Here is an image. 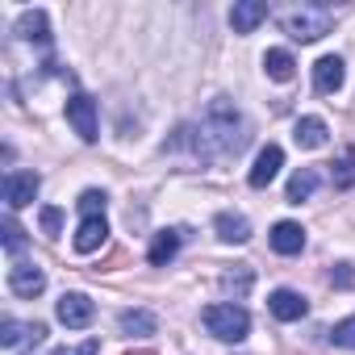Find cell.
<instances>
[{
    "label": "cell",
    "mask_w": 355,
    "mask_h": 355,
    "mask_svg": "<svg viewBox=\"0 0 355 355\" xmlns=\"http://www.w3.org/2000/svg\"><path fill=\"white\" fill-rule=\"evenodd\" d=\"M343 80H347V63H343L338 55H322V59L313 63V88H318L322 96H334V92L343 88Z\"/></svg>",
    "instance_id": "9"
},
{
    "label": "cell",
    "mask_w": 355,
    "mask_h": 355,
    "mask_svg": "<svg viewBox=\"0 0 355 355\" xmlns=\"http://www.w3.org/2000/svg\"><path fill=\"white\" fill-rule=\"evenodd\" d=\"M280 167H284V150H280L276 142H268V146L255 155V167H251V175H247V184H251V189H268L276 175H280Z\"/></svg>",
    "instance_id": "8"
},
{
    "label": "cell",
    "mask_w": 355,
    "mask_h": 355,
    "mask_svg": "<svg viewBox=\"0 0 355 355\" xmlns=\"http://www.w3.org/2000/svg\"><path fill=\"white\" fill-rule=\"evenodd\" d=\"M105 239H109V222L105 218H84L80 230H76V239H71V247L80 255H92L96 247H105Z\"/></svg>",
    "instance_id": "16"
},
{
    "label": "cell",
    "mask_w": 355,
    "mask_h": 355,
    "mask_svg": "<svg viewBox=\"0 0 355 355\" xmlns=\"http://www.w3.org/2000/svg\"><path fill=\"white\" fill-rule=\"evenodd\" d=\"M318 184H322V175H318L313 167H301V171H293V180H288V189H284L288 205H301V201H309V197L318 193Z\"/></svg>",
    "instance_id": "20"
},
{
    "label": "cell",
    "mask_w": 355,
    "mask_h": 355,
    "mask_svg": "<svg viewBox=\"0 0 355 355\" xmlns=\"http://www.w3.org/2000/svg\"><path fill=\"white\" fill-rule=\"evenodd\" d=\"M42 338H46V326H42V322H17V318H5V322H0V347H5V351H13V347H21V343L38 347Z\"/></svg>",
    "instance_id": "7"
},
{
    "label": "cell",
    "mask_w": 355,
    "mask_h": 355,
    "mask_svg": "<svg viewBox=\"0 0 355 355\" xmlns=\"http://www.w3.org/2000/svg\"><path fill=\"white\" fill-rule=\"evenodd\" d=\"M13 34H17L21 42H38V46H51V21H46V13H42V9H26V13L17 17Z\"/></svg>",
    "instance_id": "14"
},
{
    "label": "cell",
    "mask_w": 355,
    "mask_h": 355,
    "mask_svg": "<svg viewBox=\"0 0 355 355\" xmlns=\"http://www.w3.org/2000/svg\"><path fill=\"white\" fill-rule=\"evenodd\" d=\"M263 71H268V80H276V84H288V80L297 76V59H293L288 51L272 46V51L263 55Z\"/></svg>",
    "instance_id": "21"
},
{
    "label": "cell",
    "mask_w": 355,
    "mask_h": 355,
    "mask_svg": "<svg viewBox=\"0 0 355 355\" xmlns=\"http://www.w3.org/2000/svg\"><path fill=\"white\" fill-rule=\"evenodd\" d=\"M9 288H13L17 297H38V293L46 288V272H42L38 263H13V268H9Z\"/></svg>",
    "instance_id": "12"
},
{
    "label": "cell",
    "mask_w": 355,
    "mask_h": 355,
    "mask_svg": "<svg viewBox=\"0 0 355 355\" xmlns=\"http://www.w3.org/2000/svg\"><path fill=\"white\" fill-rule=\"evenodd\" d=\"M55 355H101V338H84L80 347H59Z\"/></svg>",
    "instance_id": "28"
},
{
    "label": "cell",
    "mask_w": 355,
    "mask_h": 355,
    "mask_svg": "<svg viewBox=\"0 0 355 355\" xmlns=\"http://www.w3.org/2000/svg\"><path fill=\"white\" fill-rule=\"evenodd\" d=\"M38 222H42V230H46L51 239H59V230H63V209H59V205H42Z\"/></svg>",
    "instance_id": "27"
},
{
    "label": "cell",
    "mask_w": 355,
    "mask_h": 355,
    "mask_svg": "<svg viewBox=\"0 0 355 355\" xmlns=\"http://www.w3.org/2000/svg\"><path fill=\"white\" fill-rule=\"evenodd\" d=\"M251 284H255V272H251L247 263H234L230 272H222V288H226V293H234V301H243Z\"/></svg>",
    "instance_id": "22"
},
{
    "label": "cell",
    "mask_w": 355,
    "mask_h": 355,
    "mask_svg": "<svg viewBox=\"0 0 355 355\" xmlns=\"http://www.w3.org/2000/svg\"><path fill=\"white\" fill-rule=\"evenodd\" d=\"M0 243H5V251H9L13 259H17V255L26 251V243H30V239H26V230L17 226V218H13V214H9L5 222H0Z\"/></svg>",
    "instance_id": "24"
},
{
    "label": "cell",
    "mask_w": 355,
    "mask_h": 355,
    "mask_svg": "<svg viewBox=\"0 0 355 355\" xmlns=\"http://www.w3.org/2000/svg\"><path fill=\"white\" fill-rule=\"evenodd\" d=\"M268 309H272L276 322H301V318L309 313V301H305L301 293H293V288H276V293L268 297Z\"/></svg>",
    "instance_id": "11"
},
{
    "label": "cell",
    "mask_w": 355,
    "mask_h": 355,
    "mask_svg": "<svg viewBox=\"0 0 355 355\" xmlns=\"http://www.w3.org/2000/svg\"><path fill=\"white\" fill-rule=\"evenodd\" d=\"M63 113H67V125L80 134V142H96V138H101L96 101H92L88 92H71V96H67V105H63Z\"/></svg>",
    "instance_id": "4"
},
{
    "label": "cell",
    "mask_w": 355,
    "mask_h": 355,
    "mask_svg": "<svg viewBox=\"0 0 355 355\" xmlns=\"http://www.w3.org/2000/svg\"><path fill=\"white\" fill-rule=\"evenodd\" d=\"M38 189H42V175L38 171H5V205H9V214L34 205Z\"/></svg>",
    "instance_id": "5"
},
{
    "label": "cell",
    "mask_w": 355,
    "mask_h": 355,
    "mask_svg": "<svg viewBox=\"0 0 355 355\" xmlns=\"http://www.w3.org/2000/svg\"><path fill=\"white\" fill-rule=\"evenodd\" d=\"M247 142H251V121L243 117V109H239L234 101H226V96H214V101L205 105L201 121L180 125L171 142H163V150H180V146H189L193 159L218 163V159L239 155Z\"/></svg>",
    "instance_id": "1"
},
{
    "label": "cell",
    "mask_w": 355,
    "mask_h": 355,
    "mask_svg": "<svg viewBox=\"0 0 355 355\" xmlns=\"http://www.w3.org/2000/svg\"><path fill=\"white\" fill-rule=\"evenodd\" d=\"M326 138H330V130H326L322 117H297V125H293V142L297 146L318 150V146H326Z\"/></svg>",
    "instance_id": "17"
},
{
    "label": "cell",
    "mask_w": 355,
    "mask_h": 355,
    "mask_svg": "<svg viewBox=\"0 0 355 355\" xmlns=\"http://www.w3.org/2000/svg\"><path fill=\"white\" fill-rule=\"evenodd\" d=\"M105 205H109V197L101 189H84L80 193V214L84 218H105Z\"/></svg>",
    "instance_id": "25"
},
{
    "label": "cell",
    "mask_w": 355,
    "mask_h": 355,
    "mask_svg": "<svg viewBox=\"0 0 355 355\" xmlns=\"http://www.w3.org/2000/svg\"><path fill=\"white\" fill-rule=\"evenodd\" d=\"M330 284H334V288H351V284H355V272H351V263H338V268L330 272Z\"/></svg>",
    "instance_id": "29"
},
{
    "label": "cell",
    "mask_w": 355,
    "mask_h": 355,
    "mask_svg": "<svg viewBox=\"0 0 355 355\" xmlns=\"http://www.w3.org/2000/svg\"><path fill=\"white\" fill-rule=\"evenodd\" d=\"M330 343H334V347H347V351H355V313H351V318H343V322H334V330H330Z\"/></svg>",
    "instance_id": "26"
},
{
    "label": "cell",
    "mask_w": 355,
    "mask_h": 355,
    "mask_svg": "<svg viewBox=\"0 0 355 355\" xmlns=\"http://www.w3.org/2000/svg\"><path fill=\"white\" fill-rule=\"evenodd\" d=\"M330 180H334V189H351L355 184V146H343V155L330 163Z\"/></svg>",
    "instance_id": "23"
},
{
    "label": "cell",
    "mask_w": 355,
    "mask_h": 355,
    "mask_svg": "<svg viewBox=\"0 0 355 355\" xmlns=\"http://www.w3.org/2000/svg\"><path fill=\"white\" fill-rule=\"evenodd\" d=\"M268 243H272L276 255H301L305 251V230H301V222H276Z\"/></svg>",
    "instance_id": "15"
},
{
    "label": "cell",
    "mask_w": 355,
    "mask_h": 355,
    "mask_svg": "<svg viewBox=\"0 0 355 355\" xmlns=\"http://www.w3.org/2000/svg\"><path fill=\"white\" fill-rule=\"evenodd\" d=\"M205 330L222 343H243L251 334V313L239 305V301H218V305H205Z\"/></svg>",
    "instance_id": "3"
},
{
    "label": "cell",
    "mask_w": 355,
    "mask_h": 355,
    "mask_svg": "<svg viewBox=\"0 0 355 355\" xmlns=\"http://www.w3.org/2000/svg\"><path fill=\"white\" fill-rule=\"evenodd\" d=\"M117 326H121V334H130V338H146V334L159 330V318H155L150 309H121Z\"/></svg>",
    "instance_id": "19"
},
{
    "label": "cell",
    "mask_w": 355,
    "mask_h": 355,
    "mask_svg": "<svg viewBox=\"0 0 355 355\" xmlns=\"http://www.w3.org/2000/svg\"><path fill=\"white\" fill-rule=\"evenodd\" d=\"M263 21H268V5H263V0H239V5L230 9L234 34H255Z\"/></svg>",
    "instance_id": "13"
},
{
    "label": "cell",
    "mask_w": 355,
    "mask_h": 355,
    "mask_svg": "<svg viewBox=\"0 0 355 355\" xmlns=\"http://www.w3.org/2000/svg\"><path fill=\"white\" fill-rule=\"evenodd\" d=\"M189 239V230L184 226H171V230H159L155 239H150V247H146V259L155 263V268H163V263H171L175 259V251H180V243Z\"/></svg>",
    "instance_id": "10"
},
{
    "label": "cell",
    "mask_w": 355,
    "mask_h": 355,
    "mask_svg": "<svg viewBox=\"0 0 355 355\" xmlns=\"http://www.w3.org/2000/svg\"><path fill=\"white\" fill-rule=\"evenodd\" d=\"M55 313H59V322H63L67 330H84V326L96 318V305H92L88 293H63L59 305H55Z\"/></svg>",
    "instance_id": "6"
},
{
    "label": "cell",
    "mask_w": 355,
    "mask_h": 355,
    "mask_svg": "<svg viewBox=\"0 0 355 355\" xmlns=\"http://www.w3.org/2000/svg\"><path fill=\"white\" fill-rule=\"evenodd\" d=\"M214 230H218L222 243H247V239H251V222H247L243 214H234V209H222V214L214 218Z\"/></svg>",
    "instance_id": "18"
},
{
    "label": "cell",
    "mask_w": 355,
    "mask_h": 355,
    "mask_svg": "<svg viewBox=\"0 0 355 355\" xmlns=\"http://www.w3.org/2000/svg\"><path fill=\"white\" fill-rule=\"evenodd\" d=\"M330 26H334V13L326 5H293L280 13V30L293 42H318L330 34Z\"/></svg>",
    "instance_id": "2"
}]
</instances>
